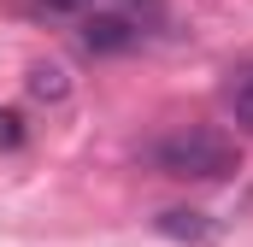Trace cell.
I'll list each match as a JSON object with an SVG mask.
<instances>
[{"label": "cell", "instance_id": "obj_1", "mask_svg": "<svg viewBox=\"0 0 253 247\" xmlns=\"http://www.w3.org/2000/svg\"><path fill=\"white\" fill-rule=\"evenodd\" d=\"M153 171L159 177H177V183H224L242 171V147L224 135V129H206V124H189V129H171L147 147Z\"/></svg>", "mask_w": 253, "mask_h": 247}, {"label": "cell", "instance_id": "obj_8", "mask_svg": "<svg viewBox=\"0 0 253 247\" xmlns=\"http://www.w3.org/2000/svg\"><path fill=\"white\" fill-rule=\"evenodd\" d=\"M24 112H12V106H0V153H12V147H24Z\"/></svg>", "mask_w": 253, "mask_h": 247}, {"label": "cell", "instance_id": "obj_4", "mask_svg": "<svg viewBox=\"0 0 253 247\" xmlns=\"http://www.w3.org/2000/svg\"><path fill=\"white\" fill-rule=\"evenodd\" d=\"M24 88L36 94V100H47V106H59L65 94H71V71L59 59H36L30 65V77H24Z\"/></svg>", "mask_w": 253, "mask_h": 247}, {"label": "cell", "instance_id": "obj_7", "mask_svg": "<svg viewBox=\"0 0 253 247\" xmlns=\"http://www.w3.org/2000/svg\"><path fill=\"white\" fill-rule=\"evenodd\" d=\"M30 6V18H77V12H88V0H24Z\"/></svg>", "mask_w": 253, "mask_h": 247}, {"label": "cell", "instance_id": "obj_6", "mask_svg": "<svg viewBox=\"0 0 253 247\" xmlns=\"http://www.w3.org/2000/svg\"><path fill=\"white\" fill-rule=\"evenodd\" d=\"M112 6H118V12H129L141 30H159V24H165V0H112Z\"/></svg>", "mask_w": 253, "mask_h": 247}, {"label": "cell", "instance_id": "obj_2", "mask_svg": "<svg viewBox=\"0 0 253 247\" xmlns=\"http://www.w3.org/2000/svg\"><path fill=\"white\" fill-rule=\"evenodd\" d=\"M141 36H147V30H141L129 12H118V6L83 12V24H77V41H83V53H94V59H118V53H129Z\"/></svg>", "mask_w": 253, "mask_h": 247}, {"label": "cell", "instance_id": "obj_5", "mask_svg": "<svg viewBox=\"0 0 253 247\" xmlns=\"http://www.w3.org/2000/svg\"><path fill=\"white\" fill-rule=\"evenodd\" d=\"M224 112L253 135V65H236V71L224 77Z\"/></svg>", "mask_w": 253, "mask_h": 247}, {"label": "cell", "instance_id": "obj_3", "mask_svg": "<svg viewBox=\"0 0 253 247\" xmlns=\"http://www.w3.org/2000/svg\"><path fill=\"white\" fill-rule=\"evenodd\" d=\"M153 230L171 236V242H212V218L206 212H189V206H165L153 218Z\"/></svg>", "mask_w": 253, "mask_h": 247}]
</instances>
